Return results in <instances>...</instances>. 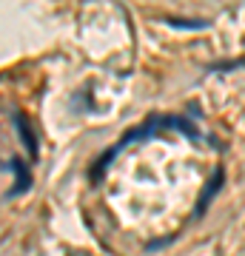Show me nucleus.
<instances>
[{
  "label": "nucleus",
  "instance_id": "nucleus-3",
  "mask_svg": "<svg viewBox=\"0 0 245 256\" xmlns=\"http://www.w3.org/2000/svg\"><path fill=\"white\" fill-rule=\"evenodd\" d=\"M160 128H174V131H182V134L191 137V140H200V131L182 117H160Z\"/></svg>",
  "mask_w": 245,
  "mask_h": 256
},
{
  "label": "nucleus",
  "instance_id": "nucleus-1",
  "mask_svg": "<svg viewBox=\"0 0 245 256\" xmlns=\"http://www.w3.org/2000/svg\"><path fill=\"white\" fill-rule=\"evenodd\" d=\"M15 131H18V137H20V142H23V148L29 151V156H32V160H37V134L32 131L26 114H15Z\"/></svg>",
  "mask_w": 245,
  "mask_h": 256
},
{
  "label": "nucleus",
  "instance_id": "nucleus-2",
  "mask_svg": "<svg viewBox=\"0 0 245 256\" xmlns=\"http://www.w3.org/2000/svg\"><path fill=\"white\" fill-rule=\"evenodd\" d=\"M6 168H9L15 176H18V191H15V194H6V200H12V196H20V194H26V191H29V185H32V174H29V168L20 162L18 156H9V160H6Z\"/></svg>",
  "mask_w": 245,
  "mask_h": 256
},
{
  "label": "nucleus",
  "instance_id": "nucleus-5",
  "mask_svg": "<svg viewBox=\"0 0 245 256\" xmlns=\"http://www.w3.org/2000/svg\"><path fill=\"white\" fill-rule=\"evenodd\" d=\"M171 26H180V28H205L208 23L205 20H168Z\"/></svg>",
  "mask_w": 245,
  "mask_h": 256
},
{
  "label": "nucleus",
  "instance_id": "nucleus-4",
  "mask_svg": "<svg viewBox=\"0 0 245 256\" xmlns=\"http://www.w3.org/2000/svg\"><path fill=\"white\" fill-rule=\"evenodd\" d=\"M222 180H225V171L222 168H217V174L211 176V182H208V188H205V194L200 196V205H197V216H202L205 214V208H208V202H211V196L219 191V185H222Z\"/></svg>",
  "mask_w": 245,
  "mask_h": 256
}]
</instances>
